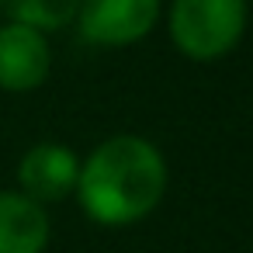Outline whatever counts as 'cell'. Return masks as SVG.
<instances>
[{
  "label": "cell",
  "instance_id": "4",
  "mask_svg": "<svg viewBox=\"0 0 253 253\" xmlns=\"http://www.w3.org/2000/svg\"><path fill=\"white\" fill-rule=\"evenodd\" d=\"M18 180H21V194L32 201H63L70 191H77L80 180V163L73 156V149L56 146V142H42L32 146L21 156L18 167Z\"/></svg>",
  "mask_w": 253,
  "mask_h": 253
},
{
  "label": "cell",
  "instance_id": "7",
  "mask_svg": "<svg viewBox=\"0 0 253 253\" xmlns=\"http://www.w3.org/2000/svg\"><path fill=\"white\" fill-rule=\"evenodd\" d=\"M0 11L18 25L49 32V28H63L66 21L77 18L80 0H0Z\"/></svg>",
  "mask_w": 253,
  "mask_h": 253
},
{
  "label": "cell",
  "instance_id": "3",
  "mask_svg": "<svg viewBox=\"0 0 253 253\" xmlns=\"http://www.w3.org/2000/svg\"><path fill=\"white\" fill-rule=\"evenodd\" d=\"M160 14V0H80V32L97 45L139 42Z\"/></svg>",
  "mask_w": 253,
  "mask_h": 253
},
{
  "label": "cell",
  "instance_id": "6",
  "mask_svg": "<svg viewBox=\"0 0 253 253\" xmlns=\"http://www.w3.org/2000/svg\"><path fill=\"white\" fill-rule=\"evenodd\" d=\"M49 243V215L39 201L0 191V253H42Z\"/></svg>",
  "mask_w": 253,
  "mask_h": 253
},
{
  "label": "cell",
  "instance_id": "5",
  "mask_svg": "<svg viewBox=\"0 0 253 253\" xmlns=\"http://www.w3.org/2000/svg\"><path fill=\"white\" fill-rule=\"evenodd\" d=\"M49 77V42L39 28L4 25L0 28V87L32 90Z\"/></svg>",
  "mask_w": 253,
  "mask_h": 253
},
{
  "label": "cell",
  "instance_id": "1",
  "mask_svg": "<svg viewBox=\"0 0 253 253\" xmlns=\"http://www.w3.org/2000/svg\"><path fill=\"white\" fill-rule=\"evenodd\" d=\"M167 187V163L160 149L139 135H115L101 142L80 167L77 194L84 211L101 225H132L149 215Z\"/></svg>",
  "mask_w": 253,
  "mask_h": 253
},
{
  "label": "cell",
  "instance_id": "2",
  "mask_svg": "<svg viewBox=\"0 0 253 253\" xmlns=\"http://www.w3.org/2000/svg\"><path fill=\"white\" fill-rule=\"evenodd\" d=\"M246 28V0H173L170 35L191 59L225 56Z\"/></svg>",
  "mask_w": 253,
  "mask_h": 253
}]
</instances>
